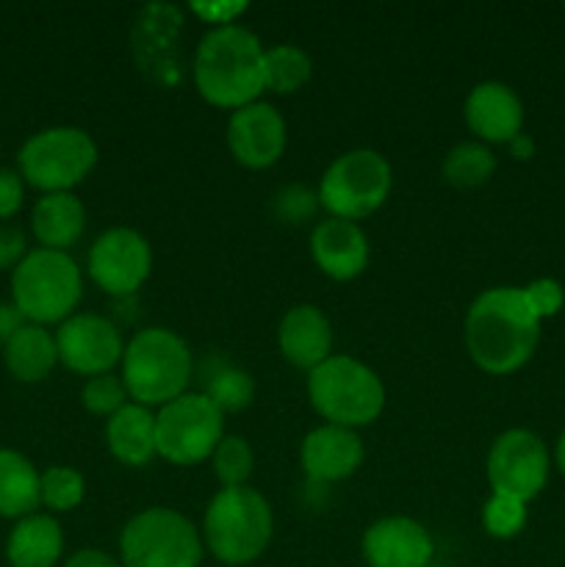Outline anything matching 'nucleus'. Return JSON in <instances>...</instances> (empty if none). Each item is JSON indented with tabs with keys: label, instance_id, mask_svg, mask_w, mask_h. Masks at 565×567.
Masks as SVG:
<instances>
[{
	"label": "nucleus",
	"instance_id": "obj_3",
	"mask_svg": "<svg viewBox=\"0 0 565 567\" xmlns=\"http://www.w3.org/2000/svg\"><path fill=\"white\" fill-rule=\"evenodd\" d=\"M192 352L177 332L147 327L136 332L122 354V382L127 396L144 408H164L183 396L192 380Z\"/></svg>",
	"mask_w": 565,
	"mask_h": 567
},
{
	"label": "nucleus",
	"instance_id": "obj_15",
	"mask_svg": "<svg viewBox=\"0 0 565 567\" xmlns=\"http://www.w3.org/2000/svg\"><path fill=\"white\" fill-rule=\"evenodd\" d=\"M360 551L369 567H432L435 540L413 518H382L366 529Z\"/></svg>",
	"mask_w": 565,
	"mask_h": 567
},
{
	"label": "nucleus",
	"instance_id": "obj_29",
	"mask_svg": "<svg viewBox=\"0 0 565 567\" xmlns=\"http://www.w3.org/2000/svg\"><path fill=\"white\" fill-rule=\"evenodd\" d=\"M210 468L225 487H244L253 476L255 454L244 437L225 435L210 454Z\"/></svg>",
	"mask_w": 565,
	"mask_h": 567
},
{
	"label": "nucleus",
	"instance_id": "obj_28",
	"mask_svg": "<svg viewBox=\"0 0 565 567\" xmlns=\"http://www.w3.org/2000/svg\"><path fill=\"white\" fill-rule=\"evenodd\" d=\"M205 396L216 404L222 415L238 413L247 410L255 399V380L249 371L238 369L230 363H216L214 369L205 374Z\"/></svg>",
	"mask_w": 565,
	"mask_h": 567
},
{
	"label": "nucleus",
	"instance_id": "obj_35",
	"mask_svg": "<svg viewBox=\"0 0 565 567\" xmlns=\"http://www.w3.org/2000/svg\"><path fill=\"white\" fill-rule=\"evenodd\" d=\"M22 175L11 169H0V219H11L22 208Z\"/></svg>",
	"mask_w": 565,
	"mask_h": 567
},
{
	"label": "nucleus",
	"instance_id": "obj_37",
	"mask_svg": "<svg viewBox=\"0 0 565 567\" xmlns=\"http://www.w3.org/2000/svg\"><path fill=\"white\" fill-rule=\"evenodd\" d=\"M192 11L205 22H219L222 28L233 25V20L247 11V3H192Z\"/></svg>",
	"mask_w": 565,
	"mask_h": 567
},
{
	"label": "nucleus",
	"instance_id": "obj_9",
	"mask_svg": "<svg viewBox=\"0 0 565 567\" xmlns=\"http://www.w3.org/2000/svg\"><path fill=\"white\" fill-rule=\"evenodd\" d=\"M97 166V144L81 127H48L20 150V172L33 188L61 194L75 188Z\"/></svg>",
	"mask_w": 565,
	"mask_h": 567
},
{
	"label": "nucleus",
	"instance_id": "obj_17",
	"mask_svg": "<svg viewBox=\"0 0 565 567\" xmlns=\"http://www.w3.org/2000/svg\"><path fill=\"white\" fill-rule=\"evenodd\" d=\"M310 252L316 266L338 282L355 280L369 266V238L358 221L325 219L310 236Z\"/></svg>",
	"mask_w": 565,
	"mask_h": 567
},
{
	"label": "nucleus",
	"instance_id": "obj_4",
	"mask_svg": "<svg viewBox=\"0 0 565 567\" xmlns=\"http://www.w3.org/2000/svg\"><path fill=\"white\" fill-rule=\"evenodd\" d=\"M271 532L275 515L269 502L247 485L222 487L205 509V546L222 565L242 567L255 563L269 548Z\"/></svg>",
	"mask_w": 565,
	"mask_h": 567
},
{
	"label": "nucleus",
	"instance_id": "obj_14",
	"mask_svg": "<svg viewBox=\"0 0 565 567\" xmlns=\"http://www.w3.org/2000/svg\"><path fill=\"white\" fill-rule=\"evenodd\" d=\"M288 144L286 120L269 103H249L233 111L227 122V147L247 169H269L282 158Z\"/></svg>",
	"mask_w": 565,
	"mask_h": 567
},
{
	"label": "nucleus",
	"instance_id": "obj_34",
	"mask_svg": "<svg viewBox=\"0 0 565 567\" xmlns=\"http://www.w3.org/2000/svg\"><path fill=\"white\" fill-rule=\"evenodd\" d=\"M524 297L537 319H548V316L557 313L565 302L563 286H559L557 280H552V277H543V280L530 282V286L524 288Z\"/></svg>",
	"mask_w": 565,
	"mask_h": 567
},
{
	"label": "nucleus",
	"instance_id": "obj_13",
	"mask_svg": "<svg viewBox=\"0 0 565 567\" xmlns=\"http://www.w3.org/2000/svg\"><path fill=\"white\" fill-rule=\"evenodd\" d=\"M59 360L75 374H109L125 354L120 330L94 313H75L55 332Z\"/></svg>",
	"mask_w": 565,
	"mask_h": 567
},
{
	"label": "nucleus",
	"instance_id": "obj_22",
	"mask_svg": "<svg viewBox=\"0 0 565 567\" xmlns=\"http://www.w3.org/2000/svg\"><path fill=\"white\" fill-rule=\"evenodd\" d=\"M105 443L122 465L142 468L158 454V449H155V415L144 404L127 402L105 424Z\"/></svg>",
	"mask_w": 565,
	"mask_h": 567
},
{
	"label": "nucleus",
	"instance_id": "obj_19",
	"mask_svg": "<svg viewBox=\"0 0 565 567\" xmlns=\"http://www.w3.org/2000/svg\"><path fill=\"white\" fill-rule=\"evenodd\" d=\"M277 347L291 365L314 371L330 358L332 327L316 305H297L282 316L277 327Z\"/></svg>",
	"mask_w": 565,
	"mask_h": 567
},
{
	"label": "nucleus",
	"instance_id": "obj_38",
	"mask_svg": "<svg viewBox=\"0 0 565 567\" xmlns=\"http://www.w3.org/2000/svg\"><path fill=\"white\" fill-rule=\"evenodd\" d=\"M25 316L20 313V308H17L14 302L11 305H0V343H9L11 338L17 336V332L25 327Z\"/></svg>",
	"mask_w": 565,
	"mask_h": 567
},
{
	"label": "nucleus",
	"instance_id": "obj_10",
	"mask_svg": "<svg viewBox=\"0 0 565 567\" xmlns=\"http://www.w3.org/2000/svg\"><path fill=\"white\" fill-rule=\"evenodd\" d=\"M225 437V415L205 393H183L155 415V449L172 465H197Z\"/></svg>",
	"mask_w": 565,
	"mask_h": 567
},
{
	"label": "nucleus",
	"instance_id": "obj_18",
	"mask_svg": "<svg viewBox=\"0 0 565 567\" xmlns=\"http://www.w3.org/2000/svg\"><path fill=\"white\" fill-rule=\"evenodd\" d=\"M465 125L482 142L510 144L524 125V105H521L518 94L504 83H476L465 100Z\"/></svg>",
	"mask_w": 565,
	"mask_h": 567
},
{
	"label": "nucleus",
	"instance_id": "obj_40",
	"mask_svg": "<svg viewBox=\"0 0 565 567\" xmlns=\"http://www.w3.org/2000/svg\"><path fill=\"white\" fill-rule=\"evenodd\" d=\"M510 153H513V158H518V161H530L532 153H535V144H532L530 136L518 133V136L510 142Z\"/></svg>",
	"mask_w": 565,
	"mask_h": 567
},
{
	"label": "nucleus",
	"instance_id": "obj_39",
	"mask_svg": "<svg viewBox=\"0 0 565 567\" xmlns=\"http://www.w3.org/2000/svg\"><path fill=\"white\" fill-rule=\"evenodd\" d=\"M64 567H122V563H116L105 551H97V548H83V551L72 554Z\"/></svg>",
	"mask_w": 565,
	"mask_h": 567
},
{
	"label": "nucleus",
	"instance_id": "obj_16",
	"mask_svg": "<svg viewBox=\"0 0 565 567\" xmlns=\"http://www.w3.org/2000/svg\"><path fill=\"white\" fill-rule=\"evenodd\" d=\"M363 463V441L355 430L347 426L325 424L319 430L308 432L299 449V465L310 482H330L349 480Z\"/></svg>",
	"mask_w": 565,
	"mask_h": 567
},
{
	"label": "nucleus",
	"instance_id": "obj_25",
	"mask_svg": "<svg viewBox=\"0 0 565 567\" xmlns=\"http://www.w3.org/2000/svg\"><path fill=\"white\" fill-rule=\"evenodd\" d=\"M39 504V474L31 460L0 449V518H28Z\"/></svg>",
	"mask_w": 565,
	"mask_h": 567
},
{
	"label": "nucleus",
	"instance_id": "obj_31",
	"mask_svg": "<svg viewBox=\"0 0 565 567\" xmlns=\"http://www.w3.org/2000/svg\"><path fill=\"white\" fill-rule=\"evenodd\" d=\"M526 524V504L518 502L513 496H502V493H493L491 498L482 507V526L491 537L496 540H510V537L518 535Z\"/></svg>",
	"mask_w": 565,
	"mask_h": 567
},
{
	"label": "nucleus",
	"instance_id": "obj_1",
	"mask_svg": "<svg viewBox=\"0 0 565 567\" xmlns=\"http://www.w3.org/2000/svg\"><path fill=\"white\" fill-rule=\"evenodd\" d=\"M541 319L532 313L524 288H491L465 313V349L485 374L504 377L532 358Z\"/></svg>",
	"mask_w": 565,
	"mask_h": 567
},
{
	"label": "nucleus",
	"instance_id": "obj_21",
	"mask_svg": "<svg viewBox=\"0 0 565 567\" xmlns=\"http://www.w3.org/2000/svg\"><path fill=\"white\" fill-rule=\"evenodd\" d=\"M31 230L42 249L66 252L81 241L86 230V210L83 203L70 192L44 194L31 210Z\"/></svg>",
	"mask_w": 565,
	"mask_h": 567
},
{
	"label": "nucleus",
	"instance_id": "obj_2",
	"mask_svg": "<svg viewBox=\"0 0 565 567\" xmlns=\"http://www.w3.org/2000/svg\"><path fill=\"white\" fill-rule=\"evenodd\" d=\"M260 39L242 25H216L194 53V86L216 109H244L266 92Z\"/></svg>",
	"mask_w": 565,
	"mask_h": 567
},
{
	"label": "nucleus",
	"instance_id": "obj_20",
	"mask_svg": "<svg viewBox=\"0 0 565 567\" xmlns=\"http://www.w3.org/2000/svg\"><path fill=\"white\" fill-rule=\"evenodd\" d=\"M181 11L172 6L155 3L142 11L133 31V48H136L138 64L150 72L158 83H170L172 72L177 70L175 53L177 33H181Z\"/></svg>",
	"mask_w": 565,
	"mask_h": 567
},
{
	"label": "nucleus",
	"instance_id": "obj_32",
	"mask_svg": "<svg viewBox=\"0 0 565 567\" xmlns=\"http://www.w3.org/2000/svg\"><path fill=\"white\" fill-rule=\"evenodd\" d=\"M125 399H127L125 382L116 380V377L111 374L92 377L81 391L83 408H86L92 415H109V419L125 408L127 404Z\"/></svg>",
	"mask_w": 565,
	"mask_h": 567
},
{
	"label": "nucleus",
	"instance_id": "obj_41",
	"mask_svg": "<svg viewBox=\"0 0 565 567\" xmlns=\"http://www.w3.org/2000/svg\"><path fill=\"white\" fill-rule=\"evenodd\" d=\"M557 465H559V471L565 474V432H563V437H559V443H557Z\"/></svg>",
	"mask_w": 565,
	"mask_h": 567
},
{
	"label": "nucleus",
	"instance_id": "obj_12",
	"mask_svg": "<svg viewBox=\"0 0 565 567\" xmlns=\"http://www.w3.org/2000/svg\"><path fill=\"white\" fill-rule=\"evenodd\" d=\"M548 454L537 435L526 430H510L496 437L487 454V482L493 493L530 502L546 487Z\"/></svg>",
	"mask_w": 565,
	"mask_h": 567
},
{
	"label": "nucleus",
	"instance_id": "obj_33",
	"mask_svg": "<svg viewBox=\"0 0 565 567\" xmlns=\"http://www.w3.org/2000/svg\"><path fill=\"white\" fill-rule=\"evenodd\" d=\"M319 192L308 186H286L275 197V216L286 225H305L319 210Z\"/></svg>",
	"mask_w": 565,
	"mask_h": 567
},
{
	"label": "nucleus",
	"instance_id": "obj_8",
	"mask_svg": "<svg viewBox=\"0 0 565 567\" xmlns=\"http://www.w3.org/2000/svg\"><path fill=\"white\" fill-rule=\"evenodd\" d=\"M120 557L122 567H199L203 540L186 515L150 507L125 524Z\"/></svg>",
	"mask_w": 565,
	"mask_h": 567
},
{
	"label": "nucleus",
	"instance_id": "obj_7",
	"mask_svg": "<svg viewBox=\"0 0 565 567\" xmlns=\"http://www.w3.org/2000/svg\"><path fill=\"white\" fill-rule=\"evenodd\" d=\"M391 188V164L377 150H349L321 175L319 203L332 219L358 221L380 210Z\"/></svg>",
	"mask_w": 565,
	"mask_h": 567
},
{
	"label": "nucleus",
	"instance_id": "obj_36",
	"mask_svg": "<svg viewBox=\"0 0 565 567\" xmlns=\"http://www.w3.org/2000/svg\"><path fill=\"white\" fill-rule=\"evenodd\" d=\"M25 236L11 225H0V271L20 266L25 258Z\"/></svg>",
	"mask_w": 565,
	"mask_h": 567
},
{
	"label": "nucleus",
	"instance_id": "obj_5",
	"mask_svg": "<svg viewBox=\"0 0 565 567\" xmlns=\"http://www.w3.org/2000/svg\"><path fill=\"white\" fill-rule=\"evenodd\" d=\"M308 396L327 424L347 430L374 424L386 408L380 377L349 354H330L325 363L308 371Z\"/></svg>",
	"mask_w": 565,
	"mask_h": 567
},
{
	"label": "nucleus",
	"instance_id": "obj_6",
	"mask_svg": "<svg viewBox=\"0 0 565 567\" xmlns=\"http://www.w3.org/2000/svg\"><path fill=\"white\" fill-rule=\"evenodd\" d=\"M11 291L20 313L33 324H64L83 297L81 269L66 252L33 249L11 277Z\"/></svg>",
	"mask_w": 565,
	"mask_h": 567
},
{
	"label": "nucleus",
	"instance_id": "obj_11",
	"mask_svg": "<svg viewBox=\"0 0 565 567\" xmlns=\"http://www.w3.org/2000/svg\"><path fill=\"white\" fill-rule=\"evenodd\" d=\"M153 271V249L142 233L114 227L89 249V277L111 297H131Z\"/></svg>",
	"mask_w": 565,
	"mask_h": 567
},
{
	"label": "nucleus",
	"instance_id": "obj_30",
	"mask_svg": "<svg viewBox=\"0 0 565 567\" xmlns=\"http://www.w3.org/2000/svg\"><path fill=\"white\" fill-rule=\"evenodd\" d=\"M86 482L75 468L66 465H53L39 476V502L53 513H70L83 502Z\"/></svg>",
	"mask_w": 565,
	"mask_h": 567
},
{
	"label": "nucleus",
	"instance_id": "obj_26",
	"mask_svg": "<svg viewBox=\"0 0 565 567\" xmlns=\"http://www.w3.org/2000/svg\"><path fill=\"white\" fill-rule=\"evenodd\" d=\"M443 177H446L449 186L454 188H476L485 186L487 181L496 172V158H493L491 150L485 144L476 142H463L454 144L446 153L441 166Z\"/></svg>",
	"mask_w": 565,
	"mask_h": 567
},
{
	"label": "nucleus",
	"instance_id": "obj_27",
	"mask_svg": "<svg viewBox=\"0 0 565 567\" xmlns=\"http://www.w3.org/2000/svg\"><path fill=\"white\" fill-rule=\"evenodd\" d=\"M310 55L299 50L297 44H277L264 53V75L266 89L275 94H294L310 81Z\"/></svg>",
	"mask_w": 565,
	"mask_h": 567
},
{
	"label": "nucleus",
	"instance_id": "obj_23",
	"mask_svg": "<svg viewBox=\"0 0 565 567\" xmlns=\"http://www.w3.org/2000/svg\"><path fill=\"white\" fill-rule=\"evenodd\" d=\"M64 551V535L50 515H28L6 543L11 567H55Z\"/></svg>",
	"mask_w": 565,
	"mask_h": 567
},
{
	"label": "nucleus",
	"instance_id": "obj_24",
	"mask_svg": "<svg viewBox=\"0 0 565 567\" xmlns=\"http://www.w3.org/2000/svg\"><path fill=\"white\" fill-rule=\"evenodd\" d=\"M59 363L55 336L44 327L25 324L6 343V365L20 382H42Z\"/></svg>",
	"mask_w": 565,
	"mask_h": 567
}]
</instances>
